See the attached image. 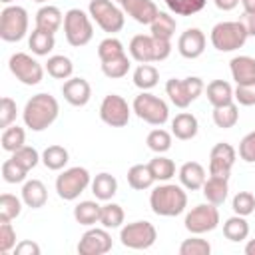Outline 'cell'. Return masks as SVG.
I'll return each instance as SVG.
<instances>
[{"label":"cell","mask_w":255,"mask_h":255,"mask_svg":"<svg viewBox=\"0 0 255 255\" xmlns=\"http://www.w3.org/2000/svg\"><path fill=\"white\" fill-rule=\"evenodd\" d=\"M197 129H199L197 118L189 112H181L171 120V133L181 141L193 139L197 135Z\"/></svg>","instance_id":"44dd1931"},{"label":"cell","mask_w":255,"mask_h":255,"mask_svg":"<svg viewBox=\"0 0 255 255\" xmlns=\"http://www.w3.org/2000/svg\"><path fill=\"white\" fill-rule=\"evenodd\" d=\"M22 199H18L12 193H2L0 195V221H12L20 215L22 211Z\"/></svg>","instance_id":"b9f144b4"},{"label":"cell","mask_w":255,"mask_h":255,"mask_svg":"<svg viewBox=\"0 0 255 255\" xmlns=\"http://www.w3.org/2000/svg\"><path fill=\"white\" fill-rule=\"evenodd\" d=\"M239 22L245 26V30H247L249 36H255V12H245V10H243Z\"/></svg>","instance_id":"6f0895ef"},{"label":"cell","mask_w":255,"mask_h":255,"mask_svg":"<svg viewBox=\"0 0 255 255\" xmlns=\"http://www.w3.org/2000/svg\"><path fill=\"white\" fill-rule=\"evenodd\" d=\"M241 6L245 12H255V0H241Z\"/></svg>","instance_id":"91938a15"},{"label":"cell","mask_w":255,"mask_h":255,"mask_svg":"<svg viewBox=\"0 0 255 255\" xmlns=\"http://www.w3.org/2000/svg\"><path fill=\"white\" fill-rule=\"evenodd\" d=\"M116 191H118V179L112 173L102 171L92 179V193L96 195V199L110 201L116 195Z\"/></svg>","instance_id":"d4e9b609"},{"label":"cell","mask_w":255,"mask_h":255,"mask_svg":"<svg viewBox=\"0 0 255 255\" xmlns=\"http://www.w3.org/2000/svg\"><path fill=\"white\" fill-rule=\"evenodd\" d=\"M239 157L247 163H255V129L239 141Z\"/></svg>","instance_id":"f5cc1de1"},{"label":"cell","mask_w":255,"mask_h":255,"mask_svg":"<svg viewBox=\"0 0 255 255\" xmlns=\"http://www.w3.org/2000/svg\"><path fill=\"white\" fill-rule=\"evenodd\" d=\"M28 22L26 8L8 4L0 12V38L4 42H20L28 32Z\"/></svg>","instance_id":"ba28073f"},{"label":"cell","mask_w":255,"mask_h":255,"mask_svg":"<svg viewBox=\"0 0 255 255\" xmlns=\"http://www.w3.org/2000/svg\"><path fill=\"white\" fill-rule=\"evenodd\" d=\"M64 36L70 46L82 48L94 38L92 16H88L80 8H72L64 14Z\"/></svg>","instance_id":"277c9868"},{"label":"cell","mask_w":255,"mask_h":255,"mask_svg":"<svg viewBox=\"0 0 255 255\" xmlns=\"http://www.w3.org/2000/svg\"><path fill=\"white\" fill-rule=\"evenodd\" d=\"M175 28H177L175 18H173L169 12H161V10H159V14L155 16V20L149 24L151 36H153V38H165V40H171V38H173Z\"/></svg>","instance_id":"4dcf8cb0"},{"label":"cell","mask_w":255,"mask_h":255,"mask_svg":"<svg viewBox=\"0 0 255 255\" xmlns=\"http://www.w3.org/2000/svg\"><path fill=\"white\" fill-rule=\"evenodd\" d=\"M133 110L128 106V102L118 94H108L100 104V118L104 124L112 128H124L129 122V114Z\"/></svg>","instance_id":"7c38bea8"},{"label":"cell","mask_w":255,"mask_h":255,"mask_svg":"<svg viewBox=\"0 0 255 255\" xmlns=\"http://www.w3.org/2000/svg\"><path fill=\"white\" fill-rule=\"evenodd\" d=\"M229 179H223V177H213L209 175L203 183V195L209 203L213 205H221L225 199H227V193H229Z\"/></svg>","instance_id":"484cf974"},{"label":"cell","mask_w":255,"mask_h":255,"mask_svg":"<svg viewBox=\"0 0 255 255\" xmlns=\"http://www.w3.org/2000/svg\"><path fill=\"white\" fill-rule=\"evenodd\" d=\"M205 179H207L205 169H203V165L197 163V161H187V163H183V165L179 167V183H181L185 189H189V191L201 189L203 183H205Z\"/></svg>","instance_id":"d6986e66"},{"label":"cell","mask_w":255,"mask_h":255,"mask_svg":"<svg viewBox=\"0 0 255 255\" xmlns=\"http://www.w3.org/2000/svg\"><path fill=\"white\" fill-rule=\"evenodd\" d=\"M16 255H40V245L34 241H20L14 247Z\"/></svg>","instance_id":"9f6ffc18"},{"label":"cell","mask_w":255,"mask_h":255,"mask_svg":"<svg viewBox=\"0 0 255 255\" xmlns=\"http://www.w3.org/2000/svg\"><path fill=\"white\" fill-rule=\"evenodd\" d=\"M183 225H185V229H187L191 235H203V233L213 231V229L219 225V211H217V205H213V203H209V201L195 205L191 211H187Z\"/></svg>","instance_id":"8fae6325"},{"label":"cell","mask_w":255,"mask_h":255,"mask_svg":"<svg viewBox=\"0 0 255 255\" xmlns=\"http://www.w3.org/2000/svg\"><path fill=\"white\" fill-rule=\"evenodd\" d=\"M22 201L32 207V209H40L46 205L48 201V189L40 179H28L22 185Z\"/></svg>","instance_id":"603a6c76"},{"label":"cell","mask_w":255,"mask_h":255,"mask_svg":"<svg viewBox=\"0 0 255 255\" xmlns=\"http://www.w3.org/2000/svg\"><path fill=\"white\" fill-rule=\"evenodd\" d=\"M245 255H255V239H249L245 245Z\"/></svg>","instance_id":"94428289"},{"label":"cell","mask_w":255,"mask_h":255,"mask_svg":"<svg viewBox=\"0 0 255 255\" xmlns=\"http://www.w3.org/2000/svg\"><path fill=\"white\" fill-rule=\"evenodd\" d=\"M46 72L48 76H52L54 80H68L72 78L74 74V64L68 56L64 54H56V56H50L48 62H46Z\"/></svg>","instance_id":"f546056e"},{"label":"cell","mask_w":255,"mask_h":255,"mask_svg":"<svg viewBox=\"0 0 255 255\" xmlns=\"http://www.w3.org/2000/svg\"><path fill=\"white\" fill-rule=\"evenodd\" d=\"M114 2H120V4H122V0H114Z\"/></svg>","instance_id":"e7e4bbea"},{"label":"cell","mask_w":255,"mask_h":255,"mask_svg":"<svg viewBox=\"0 0 255 255\" xmlns=\"http://www.w3.org/2000/svg\"><path fill=\"white\" fill-rule=\"evenodd\" d=\"M124 219H126V213H124V209H122L120 203H106V205H102L100 223L106 229H118V227H122Z\"/></svg>","instance_id":"f35d334b"},{"label":"cell","mask_w":255,"mask_h":255,"mask_svg":"<svg viewBox=\"0 0 255 255\" xmlns=\"http://www.w3.org/2000/svg\"><path fill=\"white\" fill-rule=\"evenodd\" d=\"M12 159H14L16 163H20L26 171H30V169H34V167L38 165V161L42 159V155H40L32 145H22L20 149H16V151L12 153Z\"/></svg>","instance_id":"f6af8a7d"},{"label":"cell","mask_w":255,"mask_h":255,"mask_svg":"<svg viewBox=\"0 0 255 255\" xmlns=\"http://www.w3.org/2000/svg\"><path fill=\"white\" fill-rule=\"evenodd\" d=\"M26 175H28V171L20 163H16L12 157L2 163V179L6 183H22L26 179Z\"/></svg>","instance_id":"c3c4849f"},{"label":"cell","mask_w":255,"mask_h":255,"mask_svg":"<svg viewBox=\"0 0 255 255\" xmlns=\"http://www.w3.org/2000/svg\"><path fill=\"white\" fill-rule=\"evenodd\" d=\"M16 114H18L16 102L10 96H4L0 102V128L6 129L8 126H12V122L16 120Z\"/></svg>","instance_id":"681fc988"},{"label":"cell","mask_w":255,"mask_h":255,"mask_svg":"<svg viewBox=\"0 0 255 255\" xmlns=\"http://www.w3.org/2000/svg\"><path fill=\"white\" fill-rule=\"evenodd\" d=\"M28 46H30L32 54H36V56H48V54L54 50V46H56V38H54V34H50V32H44V30L34 28V30L30 32Z\"/></svg>","instance_id":"f1b7e54d"},{"label":"cell","mask_w":255,"mask_h":255,"mask_svg":"<svg viewBox=\"0 0 255 255\" xmlns=\"http://www.w3.org/2000/svg\"><path fill=\"white\" fill-rule=\"evenodd\" d=\"M205 34L199 28H187L177 38V52L187 60H195L205 52Z\"/></svg>","instance_id":"9a60e30c"},{"label":"cell","mask_w":255,"mask_h":255,"mask_svg":"<svg viewBox=\"0 0 255 255\" xmlns=\"http://www.w3.org/2000/svg\"><path fill=\"white\" fill-rule=\"evenodd\" d=\"M16 247V231L10 221H0V251L10 253Z\"/></svg>","instance_id":"f907efd6"},{"label":"cell","mask_w":255,"mask_h":255,"mask_svg":"<svg viewBox=\"0 0 255 255\" xmlns=\"http://www.w3.org/2000/svg\"><path fill=\"white\" fill-rule=\"evenodd\" d=\"M165 94L169 96V100H171V104H173L175 108L185 110V108L191 104V98H189V94H187V88H185L183 80H177V78L167 80V84H165Z\"/></svg>","instance_id":"d590c367"},{"label":"cell","mask_w":255,"mask_h":255,"mask_svg":"<svg viewBox=\"0 0 255 255\" xmlns=\"http://www.w3.org/2000/svg\"><path fill=\"white\" fill-rule=\"evenodd\" d=\"M122 10L131 16L137 24H151L159 14V8L153 0H122Z\"/></svg>","instance_id":"e0dca14e"},{"label":"cell","mask_w":255,"mask_h":255,"mask_svg":"<svg viewBox=\"0 0 255 255\" xmlns=\"http://www.w3.org/2000/svg\"><path fill=\"white\" fill-rule=\"evenodd\" d=\"M112 251V235L108 233L106 227H92L88 229L78 243V253L80 255H106Z\"/></svg>","instance_id":"5bb4252c"},{"label":"cell","mask_w":255,"mask_h":255,"mask_svg":"<svg viewBox=\"0 0 255 255\" xmlns=\"http://www.w3.org/2000/svg\"><path fill=\"white\" fill-rule=\"evenodd\" d=\"M157 239V229L149 221H133L122 227L120 241L128 249H149Z\"/></svg>","instance_id":"9c48e42d"},{"label":"cell","mask_w":255,"mask_h":255,"mask_svg":"<svg viewBox=\"0 0 255 255\" xmlns=\"http://www.w3.org/2000/svg\"><path fill=\"white\" fill-rule=\"evenodd\" d=\"M205 94H207V102H209L213 108L235 102V98H233V88H231V84L225 82V80H213V82H209L207 88H205Z\"/></svg>","instance_id":"cb8c5ba5"},{"label":"cell","mask_w":255,"mask_h":255,"mask_svg":"<svg viewBox=\"0 0 255 255\" xmlns=\"http://www.w3.org/2000/svg\"><path fill=\"white\" fill-rule=\"evenodd\" d=\"M247 38H249V34L239 20L219 22L211 28V34H209L213 48L219 52H235V50L243 48Z\"/></svg>","instance_id":"3957f363"},{"label":"cell","mask_w":255,"mask_h":255,"mask_svg":"<svg viewBox=\"0 0 255 255\" xmlns=\"http://www.w3.org/2000/svg\"><path fill=\"white\" fill-rule=\"evenodd\" d=\"M231 78L235 80L237 86L243 84H255V58L251 56H235L229 62Z\"/></svg>","instance_id":"ac0fdd59"},{"label":"cell","mask_w":255,"mask_h":255,"mask_svg":"<svg viewBox=\"0 0 255 255\" xmlns=\"http://www.w3.org/2000/svg\"><path fill=\"white\" fill-rule=\"evenodd\" d=\"M233 98L239 106H255V84H243L233 90Z\"/></svg>","instance_id":"816d5d0a"},{"label":"cell","mask_w":255,"mask_h":255,"mask_svg":"<svg viewBox=\"0 0 255 255\" xmlns=\"http://www.w3.org/2000/svg\"><path fill=\"white\" fill-rule=\"evenodd\" d=\"M171 54V40L153 38V62H163Z\"/></svg>","instance_id":"db71d44e"},{"label":"cell","mask_w":255,"mask_h":255,"mask_svg":"<svg viewBox=\"0 0 255 255\" xmlns=\"http://www.w3.org/2000/svg\"><path fill=\"white\" fill-rule=\"evenodd\" d=\"M223 235L229 241H233V243H239V241L247 239V235H249V223H247V219L243 215H237V213L233 217L225 219V223H223Z\"/></svg>","instance_id":"1f68e13d"},{"label":"cell","mask_w":255,"mask_h":255,"mask_svg":"<svg viewBox=\"0 0 255 255\" xmlns=\"http://www.w3.org/2000/svg\"><path fill=\"white\" fill-rule=\"evenodd\" d=\"M60 114V106L58 100L46 92L32 96L22 112V120L26 124V128H30L32 131H44L46 128H50L56 118Z\"/></svg>","instance_id":"6da1fadb"},{"label":"cell","mask_w":255,"mask_h":255,"mask_svg":"<svg viewBox=\"0 0 255 255\" xmlns=\"http://www.w3.org/2000/svg\"><path fill=\"white\" fill-rule=\"evenodd\" d=\"M159 82V72L155 66L151 64H139L133 72V84L135 88H139L141 92H147L151 88H155Z\"/></svg>","instance_id":"d6a6232c"},{"label":"cell","mask_w":255,"mask_h":255,"mask_svg":"<svg viewBox=\"0 0 255 255\" xmlns=\"http://www.w3.org/2000/svg\"><path fill=\"white\" fill-rule=\"evenodd\" d=\"M149 207L155 215L161 217H175L185 211L187 207V193L183 185L175 183H161L151 189L149 193Z\"/></svg>","instance_id":"7a4b0ae2"},{"label":"cell","mask_w":255,"mask_h":255,"mask_svg":"<svg viewBox=\"0 0 255 255\" xmlns=\"http://www.w3.org/2000/svg\"><path fill=\"white\" fill-rule=\"evenodd\" d=\"M124 54H126L124 44H122L118 38H114V36L104 38V40L98 44V58H100V62H108V60L120 58V56H124Z\"/></svg>","instance_id":"60d3db41"},{"label":"cell","mask_w":255,"mask_h":255,"mask_svg":"<svg viewBox=\"0 0 255 255\" xmlns=\"http://www.w3.org/2000/svg\"><path fill=\"white\" fill-rule=\"evenodd\" d=\"M62 24H64V14L60 12V8H56L52 4H46L36 12V28L38 30L56 34Z\"/></svg>","instance_id":"7402d4cb"},{"label":"cell","mask_w":255,"mask_h":255,"mask_svg":"<svg viewBox=\"0 0 255 255\" xmlns=\"http://www.w3.org/2000/svg\"><path fill=\"white\" fill-rule=\"evenodd\" d=\"M88 185H92L90 171L86 167H80V165L70 167V169H64L56 177V191H58L60 199H64V201L78 199L80 193H84Z\"/></svg>","instance_id":"52a82bcc"},{"label":"cell","mask_w":255,"mask_h":255,"mask_svg":"<svg viewBox=\"0 0 255 255\" xmlns=\"http://www.w3.org/2000/svg\"><path fill=\"white\" fill-rule=\"evenodd\" d=\"M131 110L135 112V116L139 120H143L149 126H163L169 120L167 104L161 98H157L149 92H141L139 96H135L133 104H131Z\"/></svg>","instance_id":"5b68a950"},{"label":"cell","mask_w":255,"mask_h":255,"mask_svg":"<svg viewBox=\"0 0 255 255\" xmlns=\"http://www.w3.org/2000/svg\"><path fill=\"white\" fill-rule=\"evenodd\" d=\"M62 96L70 106L82 108L92 98V86L84 78H68L62 86Z\"/></svg>","instance_id":"2e32d148"},{"label":"cell","mask_w":255,"mask_h":255,"mask_svg":"<svg viewBox=\"0 0 255 255\" xmlns=\"http://www.w3.org/2000/svg\"><path fill=\"white\" fill-rule=\"evenodd\" d=\"M213 2H215V6H217L219 10H223V12H229V10L237 8V4H239L241 0H213Z\"/></svg>","instance_id":"680465c9"},{"label":"cell","mask_w":255,"mask_h":255,"mask_svg":"<svg viewBox=\"0 0 255 255\" xmlns=\"http://www.w3.org/2000/svg\"><path fill=\"white\" fill-rule=\"evenodd\" d=\"M165 4L175 16H193L205 8L207 0H165Z\"/></svg>","instance_id":"ab89813d"},{"label":"cell","mask_w":255,"mask_h":255,"mask_svg":"<svg viewBox=\"0 0 255 255\" xmlns=\"http://www.w3.org/2000/svg\"><path fill=\"white\" fill-rule=\"evenodd\" d=\"M239 122V108L235 102L213 108V124L221 129H229Z\"/></svg>","instance_id":"e575fe53"},{"label":"cell","mask_w":255,"mask_h":255,"mask_svg":"<svg viewBox=\"0 0 255 255\" xmlns=\"http://www.w3.org/2000/svg\"><path fill=\"white\" fill-rule=\"evenodd\" d=\"M183 84H185V88H187V94H189L191 102H195V100L201 96V92L205 90L203 80L197 78V76H187V78H183Z\"/></svg>","instance_id":"11a10c76"},{"label":"cell","mask_w":255,"mask_h":255,"mask_svg":"<svg viewBox=\"0 0 255 255\" xmlns=\"http://www.w3.org/2000/svg\"><path fill=\"white\" fill-rule=\"evenodd\" d=\"M0 2H2V4H12L14 0H0Z\"/></svg>","instance_id":"6125c7cd"},{"label":"cell","mask_w":255,"mask_h":255,"mask_svg":"<svg viewBox=\"0 0 255 255\" xmlns=\"http://www.w3.org/2000/svg\"><path fill=\"white\" fill-rule=\"evenodd\" d=\"M153 175H151V169L147 163H135L128 169V183L131 189L135 191H143V189H149L153 185Z\"/></svg>","instance_id":"4316f807"},{"label":"cell","mask_w":255,"mask_h":255,"mask_svg":"<svg viewBox=\"0 0 255 255\" xmlns=\"http://www.w3.org/2000/svg\"><path fill=\"white\" fill-rule=\"evenodd\" d=\"M231 209L237 213V215H251L255 211V195L251 191H239L235 193L233 201H231Z\"/></svg>","instance_id":"bcb514c9"},{"label":"cell","mask_w":255,"mask_h":255,"mask_svg":"<svg viewBox=\"0 0 255 255\" xmlns=\"http://www.w3.org/2000/svg\"><path fill=\"white\" fill-rule=\"evenodd\" d=\"M211 253V245L209 241L201 239V237H189L179 245V255H209Z\"/></svg>","instance_id":"7dc6e473"},{"label":"cell","mask_w":255,"mask_h":255,"mask_svg":"<svg viewBox=\"0 0 255 255\" xmlns=\"http://www.w3.org/2000/svg\"><path fill=\"white\" fill-rule=\"evenodd\" d=\"M129 56L139 64L153 62V36L151 34H135L129 40Z\"/></svg>","instance_id":"ffe728a7"},{"label":"cell","mask_w":255,"mask_h":255,"mask_svg":"<svg viewBox=\"0 0 255 255\" xmlns=\"http://www.w3.org/2000/svg\"><path fill=\"white\" fill-rule=\"evenodd\" d=\"M70 161V153L64 145H48L42 151V163L52 169V171H60L64 169V165Z\"/></svg>","instance_id":"836d02e7"},{"label":"cell","mask_w":255,"mask_h":255,"mask_svg":"<svg viewBox=\"0 0 255 255\" xmlns=\"http://www.w3.org/2000/svg\"><path fill=\"white\" fill-rule=\"evenodd\" d=\"M235 159H237V151L231 143H227V141L215 143L209 151V175L229 179Z\"/></svg>","instance_id":"4fadbf2b"},{"label":"cell","mask_w":255,"mask_h":255,"mask_svg":"<svg viewBox=\"0 0 255 255\" xmlns=\"http://www.w3.org/2000/svg\"><path fill=\"white\" fill-rule=\"evenodd\" d=\"M102 72H104V76L110 78V80L124 78V76L129 72V58L124 54V56H120V58L102 62Z\"/></svg>","instance_id":"ee69618b"},{"label":"cell","mask_w":255,"mask_h":255,"mask_svg":"<svg viewBox=\"0 0 255 255\" xmlns=\"http://www.w3.org/2000/svg\"><path fill=\"white\" fill-rule=\"evenodd\" d=\"M171 135H173V133H169V131H165V129H161V128H155V129H151V131L147 133L145 143H147V147H149L151 151H155V153H165V151L171 147Z\"/></svg>","instance_id":"7bdbcfd3"},{"label":"cell","mask_w":255,"mask_h":255,"mask_svg":"<svg viewBox=\"0 0 255 255\" xmlns=\"http://www.w3.org/2000/svg\"><path fill=\"white\" fill-rule=\"evenodd\" d=\"M0 143H2V149H4V151L14 153V151L20 149L22 145H26V131H24L20 126H8V128L2 131Z\"/></svg>","instance_id":"74e56055"},{"label":"cell","mask_w":255,"mask_h":255,"mask_svg":"<svg viewBox=\"0 0 255 255\" xmlns=\"http://www.w3.org/2000/svg\"><path fill=\"white\" fill-rule=\"evenodd\" d=\"M147 165H149L151 175H153L155 181H169L175 175V163L169 157L161 155V153H157Z\"/></svg>","instance_id":"8d00e7d4"},{"label":"cell","mask_w":255,"mask_h":255,"mask_svg":"<svg viewBox=\"0 0 255 255\" xmlns=\"http://www.w3.org/2000/svg\"><path fill=\"white\" fill-rule=\"evenodd\" d=\"M34 2H38V4H42V2H48V0H34Z\"/></svg>","instance_id":"be15d7a7"},{"label":"cell","mask_w":255,"mask_h":255,"mask_svg":"<svg viewBox=\"0 0 255 255\" xmlns=\"http://www.w3.org/2000/svg\"><path fill=\"white\" fill-rule=\"evenodd\" d=\"M8 68H10L12 76H14L18 82H22L24 86H36V84H40L42 78H44V68H42V64H40L36 58H32L30 54H26V52H16V54H12L10 60H8Z\"/></svg>","instance_id":"30bf717a"},{"label":"cell","mask_w":255,"mask_h":255,"mask_svg":"<svg viewBox=\"0 0 255 255\" xmlns=\"http://www.w3.org/2000/svg\"><path fill=\"white\" fill-rule=\"evenodd\" d=\"M88 12L92 20L108 34H116L126 24V12L114 4V0H90Z\"/></svg>","instance_id":"8992f818"},{"label":"cell","mask_w":255,"mask_h":255,"mask_svg":"<svg viewBox=\"0 0 255 255\" xmlns=\"http://www.w3.org/2000/svg\"><path fill=\"white\" fill-rule=\"evenodd\" d=\"M100 215H102V205L98 201H80L74 207V219L80 225L92 227L94 223H100Z\"/></svg>","instance_id":"83f0119b"}]
</instances>
